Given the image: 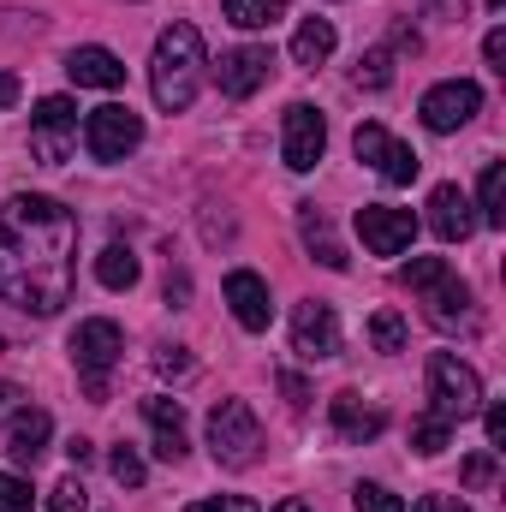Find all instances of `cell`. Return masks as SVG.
<instances>
[{
  "instance_id": "6da1fadb",
  "label": "cell",
  "mask_w": 506,
  "mask_h": 512,
  "mask_svg": "<svg viewBox=\"0 0 506 512\" xmlns=\"http://www.w3.org/2000/svg\"><path fill=\"white\" fill-rule=\"evenodd\" d=\"M78 215L42 191H18L0 209V298L24 316H54L72 304Z\"/></svg>"
},
{
  "instance_id": "7a4b0ae2",
  "label": "cell",
  "mask_w": 506,
  "mask_h": 512,
  "mask_svg": "<svg viewBox=\"0 0 506 512\" xmlns=\"http://www.w3.org/2000/svg\"><path fill=\"white\" fill-rule=\"evenodd\" d=\"M197 84H203V36H197V24H167L155 36L149 90L167 114H185L197 102Z\"/></svg>"
},
{
  "instance_id": "3957f363",
  "label": "cell",
  "mask_w": 506,
  "mask_h": 512,
  "mask_svg": "<svg viewBox=\"0 0 506 512\" xmlns=\"http://www.w3.org/2000/svg\"><path fill=\"white\" fill-rule=\"evenodd\" d=\"M209 453H215L221 471L256 465V453H262V423H256V411L245 399H221V405L209 411Z\"/></svg>"
},
{
  "instance_id": "277c9868",
  "label": "cell",
  "mask_w": 506,
  "mask_h": 512,
  "mask_svg": "<svg viewBox=\"0 0 506 512\" xmlns=\"http://www.w3.org/2000/svg\"><path fill=\"white\" fill-rule=\"evenodd\" d=\"M120 352H126V334H120L108 316H90V322H78V334H72V364H78L84 393H90L96 405L108 399V370L120 364Z\"/></svg>"
},
{
  "instance_id": "5b68a950",
  "label": "cell",
  "mask_w": 506,
  "mask_h": 512,
  "mask_svg": "<svg viewBox=\"0 0 506 512\" xmlns=\"http://www.w3.org/2000/svg\"><path fill=\"white\" fill-rule=\"evenodd\" d=\"M429 411L447 417V423L483 411V382H477V370L459 364L453 352H435V358H429Z\"/></svg>"
},
{
  "instance_id": "8992f818",
  "label": "cell",
  "mask_w": 506,
  "mask_h": 512,
  "mask_svg": "<svg viewBox=\"0 0 506 512\" xmlns=\"http://www.w3.org/2000/svg\"><path fill=\"white\" fill-rule=\"evenodd\" d=\"M30 149L42 167H60L72 149H78V108L66 96H42L36 114H30Z\"/></svg>"
},
{
  "instance_id": "52a82bcc",
  "label": "cell",
  "mask_w": 506,
  "mask_h": 512,
  "mask_svg": "<svg viewBox=\"0 0 506 512\" xmlns=\"http://www.w3.org/2000/svg\"><path fill=\"white\" fill-rule=\"evenodd\" d=\"M322 149H328V120H322L310 102H292V108L280 114V161H286L292 173H310V167L322 161Z\"/></svg>"
},
{
  "instance_id": "ba28073f",
  "label": "cell",
  "mask_w": 506,
  "mask_h": 512,
  "mask_svg": "<svg viewBox=\"0 0 506 512\" xmlns=\"http://www.w3.org/2000/svg\"><path fill=\"white\" fill-rule=\"evenodd\" d=\"M137 143H143V120L131 114L126 102H108V108H96V114L84 120V149H90L96 161H126Z\"/></svg>"
},
{
  "instance_id": "9c48e42d",
  "label": "cell",
  "mask_w": 506,
  "mask_h": 512,
  "mask_svg": "<svg viewBox=\"0 0 506 512\" xmlns=\"http://www.w3.org/2000/svg\"><path fill=\"white\" fill-rule=\"evenodd\" d=\"M292 352H298L304 364H328V358H340V316H334V304L304 298V304L292 310Z\"/></svg>"
},
{
  "instance_id": "30bf717a",
  "label": "cell",
  "mask_w": 506,
  "mask_h": 512,
  "mask_svg": "<svg viewBox=\"0 0 506 512\" xmlns=\"http://www.w3.org/2000/svg\"><path fill=\"white\" fill-rule=\"evenodd\" d=\"M358 233H364V251L370 256H405L411 239H417V215L393 209V203H364L358 209Z\"/></svg>"
},
{
  "instance_id": "8fae6325",
  "label": "cell",
  "mask_w": 506,
  "mask_h": 512,
  "mask_svg": "<svg viewBox=\"0 0 506 512\" xmlns=\"http://www.w3.org/2000/svg\"><path fill=\"white\" fill-rule=\"evenodd\" d=\"M352 149H358V161H370V167H376L387 185H411V179H417V167H423V161H417V149H405L387 126H358Z\"/></svg>"
},
{
  "instance_id": "7c38bea8",
  "label": "cell",
  "mask_w": 506,
  "mask_h": 512,
  "mask_svg": "<svg viewBox=\"0 0 506 512\" xmlns=\"http://www.w3.org/2000/svg\"><path fill=\"white\" fill-rule=\"evenodd\" d=\"M477 108H483V90L471 84V78H447V84H435L429 96H423V126L429 131H459L477 120Z\"/></svg>"
},
{
  "instance_id": "4fadbf2b",
  "label": "cell",
  "mask_w": 506,
  "mask_h": 512,
  "mask_svg": "<svg viewBox=\"0 0 506 512\" xmlns=\"http://www.w3.org/2000/svg\"><path fill=\"white\" fill-rule=\"evenodd\" d=\"M429 227H435V239H441V245H465V239L477 233L471 197H465L459 185H435V191H429Z\"/></svg>"
},
{
  "instance_id": "5bb4252c",
  "label": "cell",
  "mask_w": 506,
  "mask_h": 512,
  "mask_svg": "<svg viewBox=\"0 0 506 512\" xmlns=\"http://www.w3.org/2000/svg\"><path fill=\"white\" fill-rule=\"evenodd\" d=\"M143 417H149V429H155V453H161L167 465H179V459L191 453L185 405H179V399H167V393H149V399H143Z\"/></svg>"
},
{
  "instance_id": "9a60e30c",
  "label": "cell",
  "mask_w": 506,
  "mask_h": 512,
  "mask_svg": "<svg viewBox=\"0 0 506 512\" xmlns=\"http://www.w3.org/2000/svg\"><path fill=\"white\" fill-rule=\"evenodd\" d=\"M227 304H233L239 328H251V334H262V328L274 322V298H268V280H262V274H251V268H233V274H227Z\"/></svg>"
},
{
  "instance_id": "2e32d148",
  "label": "cell",
  "mask_w": 506,
  "mask_h": 512,
  "mask_svg": "<svg viewBox=\"0 0 506 512\" xmlns=\"http://www.w3.org/2000/svg\"><path fill=\"white\" fill-rule=\"evenodd\" d=\"M66 78L78 84V90H120L126 84V66H120V54L114 48H72L66 54Z\"/></svg>"
},
{
  "instance_id": "e0dca14e",
  "label": "cell",
  "mask_w": 506,
  "mask_h": 512,
  "mask_svg": "<svg viewBox=\"0 0 506 512\" xmlns=\"http://www.w3.org/2000/svg\"><path fill=\"white\" fill-rule=\"evenodd\" d=\"M328 417H334V429H340V441H352V447H364V441H376V435H381V423H387V417H381L376 405H364V393H352V387L328 399Z\"/></svg>"
},
{
  "instance_id": "ac0fdd59",
  "label": "cell",
  "mask_w": 506,
  "mask_h": 512,
  "mask_svg": "<svg viewBox=\"0 0 506 512\" xmlns=\"http://www.w3.org/2000/svg\"><path fill=\"white\" fill-rule=\"evenodd\" d=\"M423 298H429V322H435V328H447V334H453V328H477V310H471V286H465V280L447 274V280H435Z\"/></svg>"
},
{
  "instance_id": "d6986e66",
  "label": "cell",
  "mask_w": 506,
  "mask_h": 512,
  "mask_svg": "<svg viewBox=\"0 0 506 512\" xmlns=\"http://www.w3.org/2000/svg\"><path fill=\"white\" fill-rule=\"evenodd\" d=\"M268 84V48H233V54H221V90L233 96V102H245Z\"/></svg>"
},
{
  "instance_id": "ffe728a7",
  "label": "cell",
  "mask_w": 506,
  "mask_h": 512,
  "mask_svg": "<svg viewBox=\"0 0 506 512\" xmlns=\"http://www.w3.org/2000/svg\"><path fill=\"white\" fill-rule=\"evenodd\" d=\"M48 435H54V417L48 411H18L12 423H6V453L18 459V465H36L42 453H48Z\"/></svg>"
},
{
  "instance_id": "44dd1931",
  "label": "cell",
  "mask_w": 506,
  "mask_h": 512,
  "mask_svg": "<svg viewBox=\"0 0 506 512\" xmlns=\"http://www.w3.org/2000/svg\"><path fill=\"white\" fill-rule=\"evenodd\" d=\"M298 233H304V251L316 256L322 268H346L352 256H346V245L334 239V227H328V215L316 209V203H298Z\"/></svg>"
},
{
  "instance_id": "7402d4cb",
  "label": "cell",
  "mask_w": 506,
  "mask_h": 512,
  "mask_svg": "<svg viewBox=\"0 0 506 512\" xmlns=\"http://www.w3.org/2000/svg\"><path fill=\"white\" fill-rule=\"evenodd\" d=\"M328 54H334V24L328 18H304L292 30V66L298 72H316V66H328Z\"/></svg>"
},
{
  "instance_id": "603a6c76",
  "label": "cell",
  "mask_w": 506,
  "mask_h": 512,
  "mask_svg": "<svg viewBox=\"0 0 506 512\" xmlns=\"http://www.w3.org/2000/svg\"><path fill=\"white\" fill-rule=\"evenodd\" d=\"M477 221H483V227H506V167L501 161L483 167V185H477Z\"/></svg>"
},
{
  "instance_id": "cb8c5ba5",
  "label": "cell",
  "mask_w": 506,
  "mask_h": 512,
  "mask_svg": "<svg viewBox=\"0 0 506 512\" xmlns=\"http://www.w3.org/2000/svg\"><path fill=\"white\" fill-rule=\"evenodd\" d=\"M96 280L108 292H131L137 286V256H131V245H108V251L96 256Z\"/></svg>"
},
{
  "instance_id": "d4e9b609",
  "label": "cell",
  "mask_w": 506,
  "mask_h": 512,
  "mask_svg": "<svg viewBox=\"0 0 506 512\" xmlns=\"http://www.w3.org/2000/svg\"><path fill=\"white\" fill-rule=\"evenodd\" d=\"M221 6H227V24L239 30H268L286 18V0H221Z\"/></svg>"
},
{
  "instance_id": "484cf974",
  "label": "cell",
  "mask_w": 506,
  "mask_h": 512,
  "mask_svg": "<svg viewBox=\"0 0 506 512\" xmlns=\"http://www.w3.org/2000/svg\"><path fill=\"white\" fill-rule=\"evenodd\" d=\"M411 447H417L423 459L447 453V447H453V423H447V417H435V411H423V417L411 423Z\"/></svg>"
},
{
  "instance_id": "4316f807",
  "label": "cell",
  "mask_w": 506,
  "mask_h": 512,
  "mask_svg": "<svg viewBox=\"0 0 506 512\" xmlns=\"http://www.w3.org/2000/svg\"><path fill=\"white\" fill-rule=\"evenodd\" d=\"M352 84H358V90H387V84H393V54H387V48L358 54V66H352Z\"/></svg>"
},
{
  "instance_id": "83f0119b",
  "label": "cell",
  "mask_w": 506,
  "mask_h": 512,
  "mask_svg": "<svg viewBox=\"0 0 506 512\" xmlns=\"http://www.w3.org/2000/svg\"><path fill=\"white\" fill-rule=\"evenodd\" d=\"M370 346L387 352V358L405 352V316H399V310H376V316H370Z\"/></svg>"
},
{
  "instance_id": "f1b7e54d",
  "label": "cell",
  "mask_w": 506,
  "mask_h": 512,
  "mask_svg": "<svg viewBox=\"0 0 506 512\" xmlns=\"http://www.w3.org/2000/svg\"><path fill=\"white\" fill-rule=\"evenodd\" d=\"M447 274H453V268H447L441 256H411V262L399 268V280H405L411 292H429V286H435V280H447Z\"/></svg>"
},
{
  "instance_id": "f546056e",
  "label": "cell",
  "mask_w": 506,
  "mask_h": 512,
  "mask_svg": "<svg viewBox=\"0 0 506 512\" xmlns=\"http://www.w3.org/2000/svg\"><path fill=\"white\" fill-rule=\"evenodd\" d=\"M352 507L358 512H405V501H399L393 489H381V483H358V489H352Z\"/></svg>"
},
{
  "instance_id": "4dcf8cb0",
  "label": "cell",
  "mask_w": 506,
  "mask_h": 512,
  "mask_svg": "<svg viewBox=\"0 0 506 512\" xmlns=\"http://www.w3.org/2000/svg\"><path fill=\"white\" fill-rule=\"evenodd\" d=\"M108 471H114V483H126V489H143V459H137V447H114L108 453Z\"/></svg>"
},
{
  "instance_id": "1f68e13d",
  "label": "cell",
  "mask_w": 506,
  "mask_h": 512,
  "mask_svg": "<svg viewBox=\"0 0 506 512\" xmlns=\"http://www.w3.org/2000/svg\"><path fill=\"white\" fill-rule=\"evenodd\" d=\"M48 512H90L84 483H78V477H60V483H54V495H48Z\"/></svg>"
},
{
  "instance_id": "d6a6232c",
  "label": "cell",
  "mask_w": 506,
  "mask_h": 512,
  "mask_svg": "<svg viewBox=\"0 0 506 512\" xmlns=\"http://www.w3.org/2000/svg\"><path fill=\"white\" fill-rule=\"evenodd\" d=\"M30 507H36L30 483H24V477H12V471H0V512H30Z\"/></svg>"
},
{
  "instance_id": "836d02e7",
  "label": "cell",
  "mask_w": 506,
  "mask_h": 512,
  "mask_svg": "<svg viewBox=\"0 0 506 512\" xmlns=\"http://www.w3.org/2000/svg\"><path fill=\"white\" fill-rule=\"evenodd\" d=\"M155 370H161V376H173V382H185V376H191L185 346H161V352H155Z\"/></svg>"
},
{
  "instance_id": "e575fe53",
  "label": "cell",
  "mask_w": 506,
  "mask_h": 512,
  "mask_svg": "<svg viewBox=\"0 0 506 512\" xmlns=\"http://www.w3.org/2000/svg\"><path fill=\"white\" fill-rule=\"evenodd\" d=\"M465 483H471V489H489V483H495V447L465 459Z\"/></svg>"
},
{
  "instance_id": "d590c367",
  "label": "cell",
  "mask_w": 506,
  "mask_h": 512,
  "mask_svg": "<svg viewBox=\"0 0 506 512\" xmlns=\"http://www.w3.org/2000/svg\"><path fill=\"white\" fill-rule=\"evenodd\" d=\"M185 512H262V507L245 501V495H221V501H191Z\"/></svg>"
},
{
  "instance_id": "8d00e7d4",
  "label": "cell",
  "mask_w": 506,
  "mask_h": 512,
  "mask_svg": "<svg viewBox=\"0 0 506 512\" xmlns=\"http://www.w3.org/2000/svg\"><path fill=\"white\" fill-rule=\"evenodd\" d=\"M483 429H489V447L506 441V405H483Z\"/></svg>"
},
{
  "instance_id": "74e56055",
  "label": "cell",
  "mask_w": 506,
  "mask_h": 512,
  "mask_svg": "<svg viewBox=\"0 0 506 512\" xmlns=\"http://www.w3.org/2000/svg\"><path fill=\"white\" fill-rule=\"evenodd\" d=\"M18 411H24V393H18L12 382H0V423H12Z\"/></svg>"
},
{
  "instance_id": "f35d334b",
  "label": "cell",
  "mask_w": 506,
  "mask_h": 512,
  "mask_svg": "<svg viewBox=\"0 0 506 512\" xmlns=\"http://www.w3.org/2000/svg\"><path fill=\"white\" fill-rule=\"evenodd\" d=\"M411 512H471V507H465V501H453V495H423Z\"/></svg>"
},
{
  "instance_id": "ab89813d",
  "label": "cell",
  "mask_w": 506,
  "mask_h": 512,
  "mask_svg": "<svg viewBox=\"0 0 506 512\" xmlns=\"http://www.w3.org/2000/svg\"><path fill=\"white\" fill-rule=\"evenodd\" d=\"M483 54H489V66H495V72H506V30H489Z\"/></svg>"
},
{
  "instance_id": "60d3db41",
  "label": "cell",
  "mask_w": 506,
  "mask_h": 512,
  "mask_svg": "<svg viewBox=\"0 0 506 512\" xmlns=\"http://www.w3.org/2000/svg\"><path fill=\"white\" fill-rule=\"evenodd\" d=\"M66 459H72V465H78V471H84V465H90V459H96V447H90V441H84V435H72V441H66Z\"/></svg>"
},
{
  "instance_id": "b9f144b4",
  "label": "cell",
  "mask_w": 506,
  "mask_h": 512,
  "mask_svg": "<svg viewBox=\"0 0 506 512\" xmlns=\"http://www.w3.org/2000/svg\"><path fill=\"white\" fill-rule=\"evenodd\" d=\"M280 387H286V399H292V411H304V405H310V393H304V382H298V376H280Z\"/></svg>"
},
{
  "instance_id": "7bdbcfd3",
  "label": "cell",
  "mask_w": 506,
  "mask_h": 512,
  "mask_svg": "<svg viewBox=\"0 0 506 512\" xmlns=\"http://www.w3.org/2000/svg\"><path fill=\"white\" fill-rule=\"evenodd\" d=\"M173 298H179V304H185V298H191V280H185V274H179V280H173V274H167V304H173Z\"/></svg>"
},
{
  "instance_id": "ee69618b",
  "label": "cell",
  "mask_w": 506,
  "mask_h": 512,
  "mask_svg": "<svg viewBox=\"0 0 506 512\" xmlns=\"http://www.w3.org/2000/svg\"><path fill=\"white\" fill-rule=\"evenodd\" d=\"M18 102V78L12 72H0V108H12Z\"/></svg>"
},
{
  "instance_id": "f6af8a7d",
  "label": "cell",
  "mask_w": 506,
  "mask_h": 512,
  "mask_svg": "<svg viewBox=\"0 0 506 512\" xmlns=\"http://www.w3.org/2000/svg\"><path fill=\"white\" fill-rule=\"evenodd\" d=\"M274 512H310V507H304V501H280Z\"/></svg>"
},
{
  "instance_id": "bcb514c9",
  "label": "cell",
  "mask_w": 506,
  "mask_h": 512,
  "mask_svg": "<svg viewBox=\"0 0 506 512\" xmlns=\"http://www.w3.org/2000/svg\"><path fill=\"white\" fill-rule=\"evenodd\" d=\"M489 6H495V12H501V6H506V0H489Z\"/></svg>"
}]
</instances>
